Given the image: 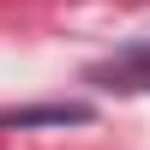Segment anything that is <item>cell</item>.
<instances>
[{"label":"cell","mask_w":150,"mask_h":150,"mask_svg":"<svg viewBox=\"0 0 150 150\" xmlns=\"http://www.w3.org/2000/svg\"><path fill=\"white\" fill-rule=\"evenodd\" d=\"M96 78L114 84V90H150V42H144V48H126V54H114L108 66H96Z\"/></svg>","instance_id":"1"}]
</instances>
